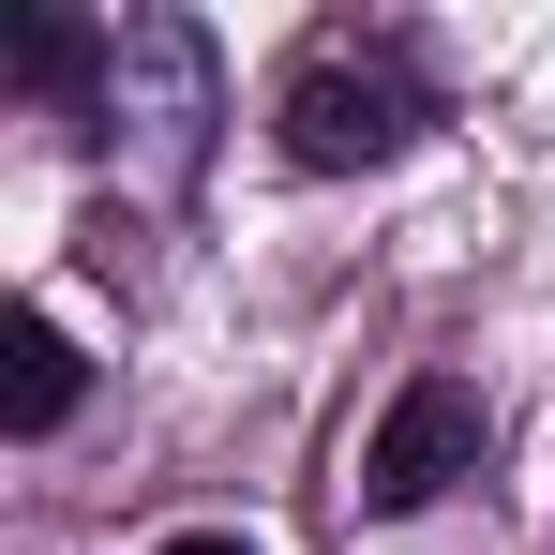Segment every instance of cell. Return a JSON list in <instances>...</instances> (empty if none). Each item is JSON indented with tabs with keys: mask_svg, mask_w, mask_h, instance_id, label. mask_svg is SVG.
<instances>
[{
	"mask_svg": "<svg viewBox=\"0 0 555 555\" xmlns=\"http://www.w3.org/2000/svg\"><path fill=\"white\" fill-rule=\"evenodd\" d=\"M166 555H256V541H225V526H195V541H166Z\"/></svg>",
	"mask_w": 555,
	"mask_h": 555,
	"instance_id": "277c9868",
	"label": "cell"
},
{
	"mask_svg": "<svg viewBox=\"0 0 555 555\" xmlns=\"http://www.w3.org/2000/svg\"><path fill=\"white\" fill-rule=\"evenodd\" d=\"M480 436H495V421H480V390H465V375H405V390H390V421L361 436V511H375V526L436 511L451 480H480Z\"/></svg>",
	"mask_w": 555,
	"mask_h": 555,
	"instance_id": "7a4b0ae2",
	"label": "cell"
},
{
	"mask_svg": "<svg viewBox=\"0 0 555 555\" xmlns=\"http://www.w3.org/2000/svg\"><path fill=\"white\" fill-rule=\"evenodd\" d=\"M271 120H285V151H300V166H390V151L436 120V91H421V61H405V46H346V30H331V46L285 76Z\"/></svg>",
	"mask_w": 555,
	"mask_h": 555,
	"instance_id": "6da1fadb",
	"label": "cell"
},
{
	"mask_svg": "<svg viewBox=\"0 0 555 555\" xmlns=\"http://www.w3.org/2000/svg\"><path fill=\"white\" fill-rule=\"evenodd\" d=\"M0 421H15V436H61V421H76V331H61L46 300L0 315Z\"/></svg>",
	"mask_w": 555,
	"mask_h": 555,
	"instance_id": "3957f363",
	"label": "cell"
}]
</instances>
